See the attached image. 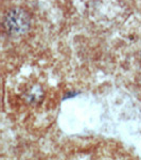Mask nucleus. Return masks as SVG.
<instances>
[{
	"label": "nucleus",
	"mask_w": 141,
	"mask_h": 160,
	"mask_svg": "<svg viewBox=\"0 0 141 160\" xmlns=\"http://www.w3.org/2000/svg\"><path fill=\"white\" fill-rule=\"evenodd\" d=\"M31 25L30 15L20 8L10 10L3 18V27L12 35H22L29 30Z\"/></svg>",
	"instance_id": "1"
}]
</instances>
